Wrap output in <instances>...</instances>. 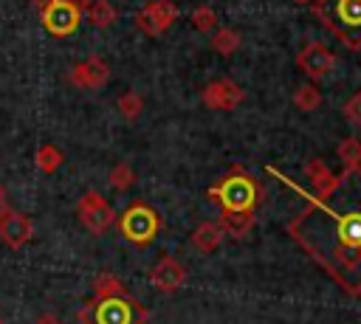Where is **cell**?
<instances>
[{"label": "cell", "instance_id": "cell-12", "mask_svg": "<svg viewBox=\"0 0 361 324\" xmlns=\"http://www.w3.org/2000/svg\"><path fill=\"white\" fill-rule=\"evenodd\" d=\"M186 282V268L175 256H161L149 270V285L161 293H175Z\"/></svg>", "mask_w": 361, "mask_h": 324}, {"label": "cell", "instance_id": "cell-1", "mask_svg": "<svg viewBox=\"0 0 361 324\" xmlns=\"http://www.w3.org/2000/svg\"><path fill=\"white\" fill-rule=\"evenodd\" d=\"M290 234L347 293H361V169H344L316 192Z\"/></svg>", "mask_w": 361, "mask_h": 324}, {"label": "cell", "instance_id": "cell-9", "mask_svg": "<svg viewBox=\"0 0 361 324\" xmlns=\"http://www.w3.org/2000/svg\"><path fill=\"white\" fill-rule=\"evenodd\" d=\"M31 237H34V223L23 211L0 206V239L8 248H23L31 242Z\"/></svg>", "mask_w": 361, "mask_h": 324}, {"label": "cell", "instance_id": "cell-15", "mask_svg": "<svg viewBox=\"0 0 361 324\" xmlns=\"http://www.w3.org/2000/svg\"><path fill=\"white\" fill-rule=\"evenodd\" d=\"M217 223H220L223 234L240 239V237H245V234L251 231V225H254V211H231V208H223V214H220Z\"/></svg>", "mask_w": 361, "mask_h": 324}, {"label": "cell", "instance_id": "cell-19", "mask_svg": "<svg viewBox=\"0 0 361 324\" xmlns=\"http://www.w3.org/2000/svg\"><path fill=\"white\" fill-rule=\"evenodd\" d=\"M240 48V34L234 28H217L212 34V51L220 56H231Z\"/></svg>", "mask_w": 361, "mask_h": 324}, {"label": "cell", "instance_id": "cell-21", "mask_svg": "<svg viewBox=\"0 0 361 324\" xmlns=\"http://www.w3.org/2000/svg\"><path fill=\"white\" fill-rule=\"evenodd\" d=\"M116 107H118L121 118L133 121V118H138V116H141V110H144V96H141V93H135V90H127V93H121V96H118Z\"/></svg>", "mask_w": 361, "mask_h": 324}, {"label": "cell", "instance_id": "cell-22", "mask_svg": "<svg viewBox=\"0 0 361 324\" xmlns=\"http://www.w3.org/2000/svg\"><path fill=\"white\" fill-rule=\"evenodd\" d=\"M293 104H296L299 110H305V113H313V110L322 104L319 87H316V85H302V87L293 93Z\"/></svg>", "mask_w": 361, "mask_h": 324}, {"label": "cell", "instance_id": "cell-26", "mask_svg": "<svg viewBox=\"0 0 361 324\" xmlns=\"http://www.w3.org/2000/svg\"><path fill=\"white\" fill-rule=\"evenodd\" d=\"M341 116H344V118H347L353 127H361V90L344 101V107H341Z\"/></svg>", "mask_w": 361, "mask_h": 324}, {"label": "cell", "instance_id": "cell-23", "mask_svg": "<svg viewBox=\"0 0 361 324\" xmlns=\"http://www.w3.org/2000/svg\"><path fill=\"white\" fill-rule=\"evenodd\" d=\"M107 183H110L116 192L130 189V186L135 183V172H133V166H130V163H116V166L107 172Z\"/></svg>", "mask_w": 361, "mask_h": 324}, {"label": "cell", "instance_id": "cell-20", "mask_svg": "<svg viewBox=\"0 0 361 324\" xmlns=\"http://www.w3.org/2000/svg\"><path fill=\"white\" fill-rule=\"evenodd\" d=\"M336 155H338V161H341L344 169H361V141H358L355 135L344 138V141L338 144Z\"/></svg>", "mask_w": 361, "mask_h": 324}, {"label": "cell", "instance_id": "cell-4", "mask_svg": "<svg viewBox=\"0 0 361 324\" xmlns=\"http://www.w3.org/2000/svg\"><path fill=\"white\" fill-rule=\"evenodd\" d=\"M209 197H214L223 208H231V211H254L259 200V186L251 175L234 172V175H226L220 183H214L209 189Z\"/></svg>", "mask_w": 361, "mask_h": 324}, {"label": "cell", "instance_id": "cell-31", "mask_svg": "<svg viewBox=\"0 0 361 324\" xmlns=\"http://www.w3.org/2000/svg\"><path fill=\"white\" fill-rule=\"evenodd\" d=\"M0 324H6V318H3V316H0Z\"/></svg>", "mask_w": 361, "mask_h": 324}, {"label": "cell", "instance_id": "cell-30", "mask_svg": "<svg viewBox=\"0 0 361 324\" xmlns=\"http://www.w3.org/2000/svg\"><path fill=\"white\" fill-rule=\"evenodd\" d=\"M293 3H299V6H305V3H313V0H293Z\"/></svg>", "mask_w": 361, "mask_h": 324}, {"label": "cell", "instance_id": "cell-17", "mask_svg": "<svg viewBox=\"0 0 361 324\" xmlns=\"http://www.w3.org/2000/svg\"><path fill=\"white\" fill-rule=\"evenodd\" d=\"M85 17L90 20V25L96 28H110L116 23V8L107 3V0H93L87 8H85Z\"/></svg>", "mask_w": 361, "mask_h": 324}, {"label": "cell", "instance_id": "cell-8", "mask_svg": "<svg viewBox=\"0 0 361 324\" xmlns=\"http://www.w3.org/2000/svg\"><path fill=\"white\" fill-rule=\"evenodd\" d=\"M178 20V6L172 0H152L147 3L138 14H135V28L147 37H158L164 34L172 23Z\"/></svg>", "mask_w": 361, "mask_h": 324}, {"label": "cell", "instance_id": "cell-6", "mask_svg": "<svg viewBox=\"0 0 361 324\" xmlns=\"http://www.w3.org/2000/svg\"><path fill=\"white\" fill-rule=\"evenodd\" d=\"M76 217L90 234H104L116 223L113 206L99 194V192H85L76 203Z\"/></svg>", "mask_w": 361, "mask_h": 324}, {"label": "cell", "instance_id": "cell-3", "mask_svg": "<svg viewBox=\"0 0 361 324\" xmlns=\"http://www.w3.org/2000/svg\"><path fill=\"white\" fill-rule=\"evenodd\" d=\"M79 318L82 324H144L147 313L127 293H116V296H93V301L82 307Z\"/></svg>", "mask_w": 361, "mask_h": 324}, {"label": "cell", "instance_id": "cell-28", "mask_svg": "<svg viewBox=\"0 0 361 324\" xmlns=\"http://www.w3.org/2000/svg\"><path fill=\"white\" fill-rule=\"evenodd\" d=\"M90 3H93V0H73V6H76V8L82 11V14H85V8H87Z\"/></svg>", "mask_w": 361, "mask_h": 324}, {"label": "cell", "instance_id": "cell-27", "mask_svg": "<svg viewBox=\"0 0 361 324\" xmlns=\"http://www.w3.org/2000/svg\"><path fill=\"white\" fill-rule=\"evenodd\" d=\"M34 324H62V321H59L54 313H42V316L34 318Z\"/></svg>", "mask_w": 361, "mask_h": 324}, {"label": "cell", "instance_id": "cell-29", "mask_svg": "<svg viewBox=\"0 0 361 324\" xmlns=\"http://www.w3.org/2000/svg\"><path fill=\"white\" fill-rule=\"evenodd\" d=\"M48 3H51V0H31L34 8H42V6H48Z\"/></svg>", "mask_w": 361, "mask_h": 324}, {"label": "cell", "instance_id": "cell-25", "mask_svg": "<svg viewBox=\"0 0 361 324\" xmlns=\"http://www.w3.org/2000/svg\"><path fill=\"white\" fill-rule=\"evenodd\" d=\"M93 290H96V296H116V293H127V287H124L113 273H102V276L96 279Z\"/></svg>", "mask_w": 361, "mask_h": 324}, {"label": "cell", "instance_id": "cell-11", "mask_svg": "<svg viewBox=\"0 0 361 324\" xmlns=\"http://www.w3.org/2000/svg\"><path fill=\"white\" fill-rule=\"evenodd\" d=\"M243 99H245L243 87H240L237 82H231V79H214V82H209V85L203 87V104L212 107V110L228 113V110H234Z\"/></svg>", "mask_w": 361, "mask_h": 324}, {"label": "cell", "instance_id": "cell-14", "mask_svg": "<svg viewBox=\"0 0 361 324\" xmlns=\"http://www.w3.org/2000/svg\"><path fill=\"white\" fill-rule=\"evenodd\" d=\"M223 228H220V223H212V220H206V223H200L195 231H192V245L200 251V254H212V251H217L220 245H223Z\"/></svg>", "mask_w": 361, "mask_h": 324}, {"label": "cell", "instance_id": "cell-5", "mask_svg": "<svg viewBox=\"0 0 361 324\" xmlns=\"http://www.w3.org/2000/svg\"><path fill=\"white\" fill-rule=\"evenodd\" d=\"M158 228H161V220H158V214H155L147 203H133V206H127L124 214L118 217V231H121V237H124L127 242H133V245H147V242H152L155 234H158Z\"/></svg>", "mask_w": 361, "mask_h": 324}, {"label": "cell", "instance_id": "cell-24", "mask_svg": "<svg viewBox=\"0 0 361 324\" xmlns=\"http://www.w3.org/2000/svg\"><path fill=\"white\" fill-rule=\"evenodd\" d=\"M192 25L197 28V31H214L217 28V11L212 8V6H197L195 11H192Z\"/></svg>", "mask_w": 361, "mask_h": 324}, {"label": "cell", "instance_id": "cell-18", "mask_svg": "<svg viewBox=\"0 0 361 324\" xmlns=\"http://www.w3.org/2000/svg\"><path fill=\"white\" fill-rule=\"evenodd\" d=\"M305 177L313 183V189H316V192H322V189H327V186H330L333 172H330V166H327L322 158H310V161L305 163Z\"/></svg>", "mask_w": 361, "mask_h": 324}, {"label": "cell", "instance_id": "cell-32", "mask_svg": "<svg viewBox=\"0 0 361 324\" xmlns=\"http://www.w3.org/2000/svg\"><path fill=\"white\" fill-rule=\"evenodd\" d=\"M0 206H3V192H0Z\"/></svg>", "mask_w": 361, "mask_h": 324}, {"label": "cell", "instance_id": "cell-2", "mask_svg": "<svg viewBox=\"0 0 361 324\" xmlns=\"http://www.w3.org/2000/svg\"><path fill=\"white\" fill-rule=\"evenodd\" d=\"M316 20L330 28L347 48H361V0H313Z\"/></svg>", "mask_w": 361, "mask_h": 324}, {"label": "cell", "instance_id": "cell-16", "mask_svg": "<svg viewBox=\"0 0 361 324\" xmlns=\"http://www.w3.org/2000/svg\"><path fill=\"white\" fill-rule=\"evenodd\" d=\"M34 166H37L39 172H45V175L56 172V169L62 166V149L54 147V144H42V147L34 152Z\"/></svg>", "mask_w": 361, "mask_h": 324}, {"label": "cell", "instance_id": "cell-7", "mask_svg": "<svg viewBox=\"0 0 361 324\" xmlns=\"http://www.w3.org/2000/svg\"><path fill=\"white\" fill-rule=\"evenodd\" d=\"M39 17L45 31H51L54 37H68L79 28L82 11L73 6V0H51L48 6L39 8Z\"/></svg>", "mask_w": 361, "mask_h": 324}, {"label": "cell", "instance_id": "cell-10", "mask_svg": "<svg viewBox=\"0 0 361 324\" xmlns=\"http://www.w3.org/2000/svg\"><path fill=\"white\" fill-rule=\"evenodd\" d=\"M296 65H299V70H302L305 76H310V79H324V76L333 70V65H336V54H333L327 45H322V42H307V45L299 51Z\"/></svg>", "mask_w": 361, "mask_h": 324}, {"label": "cell", "instance_id": "cell-13", "mask_svg": "<svg viewBox=\"0 0 361 324\" xmlns=\"http://www.w3.org/2000/svg\"><path fill=\"white\" fill-rule=\"evenodd\" d=\"M107 79H110V68L99 56H87V59H82V62H76L71 68V85L73 87H82V90H96Z\"/></svg>", "mask_w": 361, "mask_h": 324}]
</instances>
